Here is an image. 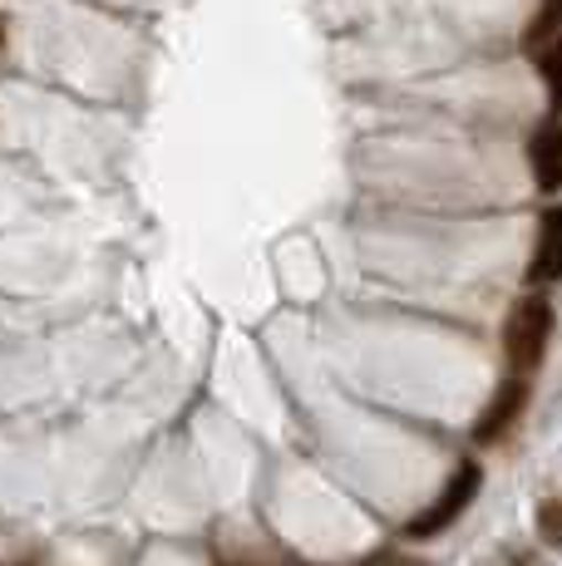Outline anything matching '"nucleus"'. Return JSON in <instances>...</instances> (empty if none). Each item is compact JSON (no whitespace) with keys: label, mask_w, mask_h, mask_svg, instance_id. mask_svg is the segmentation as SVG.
Here are the masks:
<instances>
[{"label":"nucleus","mask_w":562,"mask_h":566,"mask_svg":"<svg viewBox=\"0 0 562 566\" xmlns=\"http://www.w3.org/2000/svg\"><path fill=\"white\" fill-rule=\"evenodd\" d=\"M533 60H538V74L548 80L553 108H562V35H558V40H548L543 50H533Z\"/></svg>","instance_id":"nucleus-7"},{"label":"nucleus","mask_w":562,"mask_h":566,"mask_svg":"<svg viewBox=\"0 0 562 566\" xmlns=\"http://www.w3.org/2000/svg\"><path fill=\"white\" fill-rule=\"evenodd\" d=\"M528 281H533V286H553V281H562V207H548V212L538 217Z\"/></svg>","instance_id":"nucleus-4"},{"label":"nucleus","mask_w":562,"mask_h":566,"mask_svg":"<svg viewBox=\"0 0 562 566\" xmlns=\"http://www.w3.org/2000/svg\"><path fill=\"white\" fill-rule=\"evenodd\" d=\"M558 35H562V0H543L538 15L528 20V30H523V50L533 54V50H543L548 40H558Z\"/></svg>","instance_id":"nucleus-6"},{"label":"nucleus","mask_w":562,"mask_h":566,"mask_svg":"<svg viewBox=\"0 0 562 566\" xmlns=\"http://www.w3.org/2000/svg\"><path fill=\"white\" fill-rule=\"evenodd\" d=\"M548 335H553V306L543 296H523L508 315L503 331V355L518 375H533L548 355Z\"/></svg>","instance_id":"nucleus-1"},{"label":"nucleus","mask_w":562,"mask_h":566,"mask_svg":"<svg viewBox=\"0 0 562 566\" xmlns=\"http://www.w3.org/2000/svg\"><path fill=\"white\" fill-rule=\"evenodd\" d=\"M523 405H528V375H508L503 385H499V395L489 399V409H483V419L473 423V439L479 443H499L508 429H513V419L523 413Z\"/></svg>","instance_id":"nucleus-3"},{"label":"nucleus","mask_w":562,"mask_h":566,"mask_svg":"<svg viewBox=\"0 0 562 566\" xmlns=\"http://www.w3.org/2000/svg\"><path fill=\"white\" fill-rule=\"evenodd\" d=\"M479 483H483V468L473 463V459H464L459 468H454V478L445 483V493H439L435 503H429L425 513H419V517L405 527V537L419 542V537H439L445 527H454V522L464 517V507L479 497Z\"/></svg>","instance_id":"nucleus-2"},{"label":"nucleus","mask_w":562,"mask_h":566,"mask_svg":"<svg viewBox=\"0 0 562 566\" xmlns=\"http://www.w3.org/2000/svg\"><path fill=\"white\" fill-rule=\"evenodd\" d=\"M528 163H533V182L543 192L562 188V128L558 124L533 128V138H528Z\"/></svg>","instance_id":"nucleus-5"},{"label":"nucleus","mask_w":562,"mask_h":566,"mask_svg":"<svg viewBox=\"0 0 562 566\" xmlns=\"http://www.w3.org/2000/svg\"><path fill=\"white\" fill-rule=\"evenodd\" d=\"M538 537H543L548 547H562V497H548V503L538 507Z\"/></svg>","instance_id":"nucleus-8"}]
</instances>
